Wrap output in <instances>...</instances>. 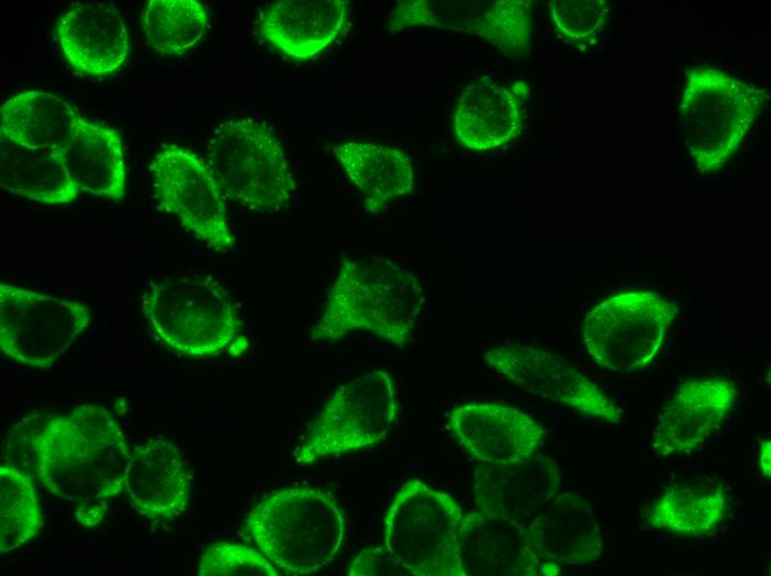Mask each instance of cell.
Listing matches in <instances>:
<instances>
[{"instance_id":"obj_1","label":"cell","mask_w":771,"mask_h":576,"mask_svg":"<svg viewBox=\"0 0 771 576\" xmlns=\"http://www.w3.org/2000/svg\"><path fill=\"white\" fill-rule=\"evenodd\" d=\"M31 450L43 486L73 504L83 526L97 525L109 502L124 492L131 451L103 405L80 404L48 416L32 434Z\"/></svg>"},{"instance_id":"obj_2","label":"cell","mask_w":771,"mask_h":576,"mask_svg":"<svg viewBox=\"0 0 771 576\" xmlns=\"http://www.w3.org/2000/svg\"><path fill=\"white\" fill-rule=\"evenodd\" d=\"M424 302L418 277L378 255L346 259L310 330L313 341H337L364 330L400 348L411 340Z\"/></svg>"},{"instance_id":"obj_3","label":"cell","mask_w":771,"mask_h":576,"mask_svg":"<svg viewBox=\"0 0 771 576\" xmlns=\"http://www.w3.org/2000/svg\"><path fill=\"white\" fill-rule=\"evenodd\" d=\"M245 527L279 573L297 576L319 572L336 559L346 541L347 517L320 488L286 487L260 501Z\"/></svg>"},{"instance_id":"obj_4","label":"cell","mask_w":771,"mask_h":576,"mask_svg":"<svg viewBox=\"0 0 771 576\" xmlns=\"http://www.w3.org/2000/svg\"><path fill=\"white\" fill-rule=\"evenodd\" d=\"M679 125L700 173L717 172L737 153L768 93L724 70L699 65L686 71Z\"/></svg>"},{"instance_id":"obj_5","label":"cell","mask_w":771,"mask_h":576,"mask_svg":"<svg viewBox=\"0 0 771 576\" xmlns=\"http://www.w3.org/2000/svg\"><path fill=\"white\" fill-rule=\"evenodd\" d=\"M205 161L225 198L259 214H273L292 198L296 182L284 144L269 125L243 116L212 131Z\"/></svg>"},{"instance_id":"obj_6","label":"cell","mask_w":771,"mask_h":576,"mask_svg":"<svg viewBox=\"0 0 771 576\" xmlns=\"http://www.w3.org/2000/svg\"><path fill=\"white\" fill-rule=\"evenodd\" d=\"M142 311L167 348L191 358L225 352L241 330L234 301L208 276L176 275L152 282L142 297Z\"/></svg>"},{"instance_id":"obj_7","label":"cell","mask_w":771,"mask_h":576,"mask_svg":"<svg viewBox=\"0 0 771 576\" xmlns=\"http://www.w3.org/2000/svg\"><path fill=\"white\" fill-rule=\"evenodd\" d=\"M463 516L450 494L409 480L387 511L383 545L413 576H465L459 553Z\"/></svg>"},{"instance_id":"obj_8","label":"cell","mask_w":771,"mask_h":576,"mask_svg":"<svg viewBox=\"0 0 771 576\" xmlns=\"http://www.w3.org/2000/svg\"><path fill=\"white\" fill-rule=\"evenodd\" d=\"M399 413L395 381L383 369L363 372L339 387L310 423L296 462L312 464L380 443Z\"/></svg>"},{"instance_id":"obj_9","label":"cell","mask_w":771,"mask_h":576,"mask_svg":"<svg viewBox=\"0 0 771 576\" xmlns=\"http://www.w3.org/2000/svg\"><path fill=\"white\" fill-rule=\"evenodd\" d=\"M677 312L675 302L655 291L618 292L587 312L583 343L596 366L613 372L638 371L660 352Z\"/></svg>"},{"instance_id":"obj_10","label":"cell","mask_w":771,"mask_h":576,"mask_svg":"<svg viewBox=\"0 0 771 576\" xmlns=\"http://www.w3.org/2000/svg\"><path fill=\"white\" fill-rule=\"evenodd\" d=\"M90 323L83 301L0 284V350L20 364L51 368Z\"/></svg>"},{"instance_id":"obj_11","label":"cell","mask_w":771,"mask_h":576,"mask_svg":"<svg viewBox=\"0 0 771 576\" xmlns=\"http://www.w3.org/2000/svg\"><path fill=\"white\" fill-rule=\"evenodd\" d=\"M158 206L206 247L228 253L235 245L225 196L205 158L177 144H164L151 166Z\"/></svg>"},{"instance_id":"obj_12","label":"cell","mask_w":771,"mask_h":576,"mask_svg":"<svg viewBox=\"0 0 771 576\" xmlns=\"http://www.w3.org/2000/svg\"><path fill=\"white\" fill-rule=\"evenodd\" d=\"M483 358L493 371L533 395L609 423L623 418L621 409L598 385L557 353L511 342L489 348Z\"/></svg>"},{"instance_id":"obj_13","label":"cell","mask_w":771,"mask_h":576,"mask_svg":"<svg viewBox=\"0 0 771 576\" xmlns=\"http://www.w3.org/2000/svg\"><path fill=\"white\" fill-rule=\"evenodd\" d=\"M530 0L400 1L389 20L393 32L423 25L475 35L510 58L527 54L532 37Z\"/></svg>"},{"instance_id":"obj_14","label":"cell","mask_w":771,"mask_h":576,"mask_svg":"<svg viewBox=\"0 0 771 576\" xmlns=\"http://www.w3.org/2000/svg\"><path fill=\"white\" fill-rule=\"evenodd\" d=\"M449 428L479 463L506 465L537 453L544 428L522 410L500 402H470L449 412Z\"/></svg>"},{"instance_id":"obj_15","label":"cell","mask_w":771,"mask_h":576,"mask_svg":"<svg viewBox=\"0 0 771 576\" xmlns=\"http://www.w3.org/2000/svg\"><path fill=\"white\" fill-rule=\"evenodd\" d=\"M531 88L523 80L482 75L461 92L453 115L458 142L472 152L493 151L523 131Z\"/></svg>"},{"instance_id":"obj_16","label":"cell","mask_w":771,"mask_h":576,"mask_svg":"<svg viewBox=\"0 0 771 576\" xmlns=\"http://www.w3.org/2000/svg\"><path fill=\"white\" fill-rule=\"evenodd\" d=\"M734 383L721 377L682 382L664 405L652 434L660 457L700 446L728 418L737 400Z\"/></svg>"},{"instance_id":"obj_17","label":"cell","mask_w":771,"mask_h":576,"mask_svg":"<svg viewBox=\"0 0 771 576\" xmlns=\"http://www.w3.org/2000/svg\"><path fill=\"white\" fill-rule=\"evenodd\" d=\"M561 473L548 456L491 465L479 463L473 472V493L477 511L526 524L558 493Z\"/></svg>"},{"instance_id":"obj_18","label":"cell","mask_w":771,"mask_h":576,"mask_svg":"<svg viewBox=\"0 0 771 576\" xmlns=\"http://www.w3.org/2000/svg\"><path fill=\"white\" fill-rule=\"evenodd\" d=\"M56 35L65 61L81 76L111 75L128 56L127 29L110 2L71 6L56 22Z\"/></svg>"},{"instance_id":"obj_19","label":"cell","mask_w":771,"mask_h":576,"mask_svg":"<svg viewBox=\"0 0 771 576\" xmlns=\"http://www.w3.org/2000/svg\"><path fill=\"white\" fill-rule=\"evenodd\" d=\"M459 553L465 576H545L527 539L526 524L481 511L464 514Z\"/></svg>"},{"instance_id":"obj_20","label":"cell","mask_w":771,"mask_h":576,"mask_svg":"<svg viewBox=\"0 0 771 576\" xmlns=\"http://www.w3.org/2000/svg\"><path fill=\"white\" fill-rule=\"evenodd\" d=\"M527 539L543 562L586 565L604 551L600 526L592 504L575 492L557 495L526 523Z\"/></svg>"},{"instance_id":"obj_21","label":"cell","mask_w":771,"mask_h":576,"mask_svg":"<svg viewBox=\"0 0 771 576\" xmlns=\"http://www.w3.org/2000/svg\"><path fill=\"white\" fill-rule=\"evenodd\" d=\"M348 8L345 0H278L260 14L258 33L282 54L306 61L341 35Z\"/></svg>"},{"instance_id":"obj_22","label":"cell","mask_w":771,"mask_h":576,"mask_svg":"<svg viewBox=\"0 0 771 576\" xmlns=\"http://www.w3.org/2000/svg\"><path fill=\"white\" fill-rule=\"evenodd\" d=\"M124 492L147 517L169 520L182 514L189 501L191 475L178 448L165 439L134 448Z\"/></svg>"},{"instance_id":"obj_23","label":"cell","mask_w":771,"mask_h":576,"mask_svg":"<svg viewBox=\"0 0 771 576\" xmlns=\"http://www.w3.org/2000/svg\"><path fill=\"white\" fill-rule=\"evenodd\" d=\"M60 151L80 193L113 200L124 197V150L116 130L81 115L71 138Z\"/></svg>"},{"instance_id":"obj_24","label":"cell","mask_w":771,"mask_h":576,"mask_svg":"<svg viewBox=\"0 0 771 576\" xmlns=\"http://www.w3.org/2000/svg\"><path fill=\"white\" fill-rule=\"evenodd\" d=\"M332 152L370 213H379L394 199L414 192L412 162L395 147L349 141L337 143Z\"/></svg>"},{"instance_id":"obj_25","label":"cell","mask_w":771,"mask_h":576,"mask_svg":"<svg viewBox=\"0 0 771 576\" xmlns=\"http://www.w3.org/2000/svg\"><path fill=\"white\" fill-rule=\"evenodd\" d=\"M80 117L72 104L53 93L23 91L1 105L0 141L30 150H61Z\"/></svg>"},{"instance_id":"obj_26","label":"cell","mask_w":771,"mask_h":576,"mask_svg":"<svg viewBox=\"0 0 771 576\" xmlns=\"http://www.w3.org/2000/svg\"><path fill=\"white\" fill-rule=\"evenodd\" d=\"M0 186L45 205H64L80 192L72 183L60 150H30L1 141Z\"/></svg>"},{"instance_id":"obj_27","label":"cell","mask_w":771,"mask_h":576,"mask_svg":"<svg viewBox=\"0 0 771 576\" xmlns=\"http://www.w3.org/2000/svg\"><path fill=\"white\" fill-rule=\"evenodd\" d=\"M728 496L722 486L682 483L654 498L644 517L648 525L681 537L711 534L723 521Z\"/></svg>"},{"instance_id":"obj_28","label":"cell","mask_w":771,"mask_h":576,"mask_svg":"<svg viewBox=\"0 0 771 576\" xmlns=\"http://www.w3.org/2000/svg\"><path fill=\"white\" fill-rule=\"evenodd\" d=\"M207 25V11L197 0H151L142 19L146 42L161 55L187 53L203 39Z\"/></svg>"},{"instance_id":"obj_29","label":"cell","mask_w":771,"mask_h":576,"mask_svg":"<svg viewBox=\"0 0 771 576\" xmlns=\"http://www.w3.org/2000/svg\"><path fill=\"white\" fill-rule=\"evenodd\" d=\"M42 527L41 507L30 475L9 465H0V553L13 551Z\"/></svg>"},{"instance_id":"obj_30","label":"cell","mask_w":771,"mask_h":576,"mask_svg":"<svg viewBox=\"0 0 771 576\" xmlns=\"http://www.w3.org/2000/svg\"><path fill=\"white\" fill-rule=\"evenodd\" d=\"M547 8L557 34L569 45L587 51L603 40L611 4L607 0H552Z\"/></svg>"},{"instance_id":"obj_31","label":"cell","mask_w":771,"mask_h":576,"mask_svg":"<svg viewBox=\"0 0 771 576\" xmlns=\"http://www.w3.org/2000/svg\"><path fill=\"white\" fill-rule=\"evenodd\" d=\"M280 573L259 551L233 542H216L201 555L199 576H278Z\"/></svg>"},{"instance_id":"obj_32","label":"cell","mask_w":771,"mask_h":576,"mask_svg":"<svg viewBox=\"0 0 771 576\" xmlns=\"http://www.w3.org/2000/svg\"><path fill=\"white\" fill-rule=\"evenodd\" d=\"M350 576H413L384 545L362 549L351 562Z\"/></svg>"},{"instance_id":"obj_33","label":"cell","mask_w":771,"mask_h":576,"mask_svg":"<svg viewBox=\"0 0 771 576\" xmlns=\"http://www.w3.org/2000/svg\"><path fill=\"white\" fill-rule=\"evenodd\" d=\"M758 466L763 477L770 480L771 476V441L763 440L758 449Z\"/></svg>"}]
</instances>
